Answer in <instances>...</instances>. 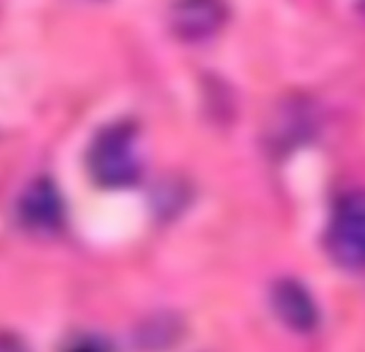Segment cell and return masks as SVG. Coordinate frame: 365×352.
<instances>
[{"mask_svg": "<svg viewBox=\"0 0 365 352\" xmlns=\"http://www.w3.org/2000/svg\"><path fill=\"white\" fill-rule=\"evenodd\" d=\"M88 172L93 181L106 190L131 187L140 179L138 127L129 120H118L103 127L88 146Z\"/></svg>", "mask_w": 365, "mask_h": 352, "instance_id": "1", "label": "cell"}, {"mask_svg": "<svg viewBox=\"0 0 365 352\" xmlns=\"http://www.w3.org/2000/svg\"><path fill=\"white\" fill-rule=\"evenodd\" d=\"M331 260L346 271H365V190L341 196L327 226Z\"/></svg>", "mask_w": 365, "mask_h": 352, "instance_id": "2", "label": "cell"}, {"mask_svg": "<svg viewBox=\"0 0 365 352\" xmlns=\"http://www.w3.org/2000/svg\"><path fill=\"white\" fill-rule=\"evenodd\" d=\"M20 224L35 234H54L65 222V205L58 187L50 179L33 181L18 202Z\"/></svg>", "mask_w": 365, "mask_h": 352, "instance_id": "3", "label": "cell"}, {"mask_svg": "<svg viewBox=\"0 0 365 352\" xmlns=\"http://www.w3.org/2000/svg\"><path fill=\"white\" fill-rule=\"evenodd\" d=\"M271 307L275 316L282 320V324H286L290 331L309 333L318 326V307L307 288L301 286L297 279L284 277L275 281L271 290Z\"/></svg>", "mask_w": 365, "mask_h": 352, "instance_id": "4", "label": "cell"}, {"mask_svg": "<svg viewBox=\"0 0 365 352\" xmlns=\"http://www.w3.org/2000/svg\"><path fill=\"white\" fill-rule=\"evenodd\" d=\"M224 9L220 5H178L172 9V31L187 41L211 37L224 24Z\"/></svg>", "mask_w": 365, "mask_h": 352, "instance_id": "5", "label": "cell"}, {"mask_svg": "<svg viewBox=\"0 0 365 352\" xmlns=\"http://www.w3.org/2000/svg\"><path fill=\"white\" fill-rule=\"evenodd\" d=\"M182 333V324L176 316L159 314L142 322L135 331V343L146 352H163L178 343Z\"/></svg>", "mask_w": 365, "mask_h": 352, "instance_id": "6", "label": "cell"}, {"mask_svg": "<svg viewBox=\"0 0 365 352\" xmlns=\"http://www.w3.org/2000/svg\"><path fill=\"white\" fill-rule=\"evenodd\" d=\"M65 352H114L112 343L99 335H80L71 339Z\"/></svg>", "mask_w": 365, "mask_h": 352, "instance_id": "7", "label": "cell"}, {"mask_svg": "<svg viewBox=\"0 0 365 352\" xmlns=\"http://www.w3.org/2000/svg\"><path fill=\"white\" fill-rule=\"evenodd\" d=\"M0 352H29V348L18 335L9 331H0Z\"/></svg>", "mask_w": 365, "mask_h": 352, "instance_id": "8", "label": "cell"}]
</instances>
